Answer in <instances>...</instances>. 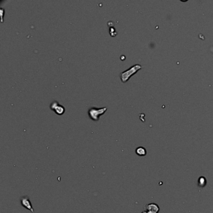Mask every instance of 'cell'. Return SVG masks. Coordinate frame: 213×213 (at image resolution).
<instances>
[{"instance_id":"1","label":"cell","mask_w":213,"mask_h":213,"mask_svg":"<svg viewBox=\"0 0 213 213\" xmlns=\"http://www.w3.org/2000/svg\"><path fill=\"white\" fill-rule=\"evenodd\" d=\"M142 68V66L140 64H134L130 67L129 69L125 70L120 74V78L123 82H126L129 79V78L133 75H135L137 72H138Z\"/></svg>"},{"instance_id":"2","label":"cell","mask_w":213,"mask_h":213,"mask_svg":"<svg viewBox=\"0 0 213 213\" xmlns=\"http://www.w3.org/2000/svg\"><path fill=\"white\" fill-rule=\"evenodd\" d=\"M106 111H107V108L106 107L100 108L92 107L88 110V114H89V117L92 120L98 121L99 120V117L103 115Z\"/></svg>"},{"instance_id":"3","label":"cell","mask_w":213,"mask_h":213,"mask_svg":"<svg viewBox=\"0 0 213 213\" xmlns=\"http://www.w3.org/2000/svg\"><path fill=\"white\" fill-rule=\"evenodd\" d=\"M50 109L54 111L56 114L58 115H62L65 112V108L63 106L60 104L57 101H54L50 104Z\"/></svg>"},{"instance_id":"4","label":"cell","mask_w":213,"mask_h":213,"mask_svg":"<svg viewBox=\"0 0 213 213\" xmlns=\"http://www.w3.org/2000/svg\"><path fill=\"white\" fill-rule=\"evenodd\" d=\"M20 201L22 206L29 210L32 213H34V209H33V206H32L30 199H29V198L28 196H23V197H22L21 198Z\"/></svg>"},{"instance_id":"5","label":"cell","mask_w":213,"mask_h":213,"mask_svg":"<svg viewBox=\"0 0 213 213\" xmlns=\"http://www.w3.org/2000/svg\"><path fill=\"white\" fill-rule=\"evenodd\" d=\"M144 210L147 211H150V212L158 213L159 208L157 204H154V203H151V204H148L146 206L144 207Z\"/></svg>"},{"instance_id":"6","label":"cell","mask_w":213,"mask_h":213,"mask_svg":"<svg viewBox=\"0 0 213 213\" xmlns=\"http://www.w3.org/2000/svg\"><path fill=\"white\" fill-rule=\"evenodd\" d=\"M136 153L139 156H144L146 155V150L143 147H138L136 149Z\"/></svg>"},{"instance_id":"7","label":"cell","mask_w":213,"mask_h":213,"mask_svg":"<svg viewBox=\"0 0 213 213\" xmlns=\"http://www.w3.org/2000/svg\"><path fill=\"white\" fill-rule=\"evenodd\" d=\"M142 213H155V212H150V211H143V212H142Z\"/></svg>"},{"instance_id":"8","label":"cell","mask_w":213,"mask_h":213,"mask_svg":"<svg viewBox=\"0 0 213 213\" xmlns=\"http://www.w3.org/2000/svg\"><path fill=\"white\" fill-rule=\"evenodd\" d=\"M212 18H213V17H212Z\"/></svg>"}]
</instances>
